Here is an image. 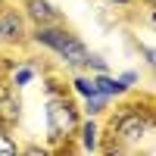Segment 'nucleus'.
Returning <instances> with one entry per match:
<instances>
[{
    "label": "nucleus",
    "mask_w": 156,
    "mask_h": 156,
    "mask_svg": "<svg viewBox=\"0 0 156 156\" xmlns=\"http://www.w3.org/2000/svg\"><path fill=\"white\" fill-rule=\"evenodd\" d=\"M137 53H140V59H144L147 66L156 72V47H150V44H137Z\"/></svg>",
    "instance_id": "4468645a"
},
{
    "label": "nucleus",
    "mask_w": 156,
    "mask_h": 156,
    "mask_svg": "<svg viewBox=\"0 0 156 156\" xmlns=\"http://www.w3.org/2000/svg\"><path fill=\"white\" fill-rule=\"evenodd\" d=\"M3 6H9V3H6V0H0V9H3Z\"/></svg>",
    "instance_id": "aec40b11"
},
{
    "label": "nucleus",
    "mask_w": 156,
    "mask_h": 156,
    "mask_svg": "<svg viewBox=\"0 0 156 156\" xmlns=\"http://www.w3.org/2000/svg\"><path fill=\"white\" fill-rule=\"evenodd\" d=\"M19 153H22V147H19L16 134H12V128L0 125V156H19Z\"/></svg>",
    "instance_id": "f8f14e48"
},
{
    "label": "nucleus",
    "mask_w": 156,
    "mask_h": 156,
    "mask_svg": "<svg viewBox=\"0 0 156 156\" xmlns=\"http://www.w3.org/2000/svg\"><path fill=\"white\" fill-rule=\"evenodd\" d=\"M37 75H41V69H37V62H31V59H22V62H16V66L9 69L6 81H9V84H16V87L22 90V87L34 84V78H37Z\"/></svg>",
    "instance_id": "1a4fd4ad"
},
{
    "label": "nucleus",
    "mask_w": 156,
    "mask_h": 156,
    "mask_svg": "<svg viewBox=\"0 0 156 156\" xmlns=\"http://www.w3.org/2000/svg\"><path fill=\"white\" fill-rule=\"evenodd\" d=\"M81 125V106L78 100L66 90H56V94H47L44 100V140L50 150H66L72 140H75V131Z\"/></svg>",
    "instance_id": "f03ea898"
},
{
    "label": "nucleus",
    "mask_w": 156,
    "mask_h": 156,
    "mask_svg": "<svg viewBox=\"0 0 156 156\" xmlns=\"http://www.w3.org/2000/svg\"><path fill=\"white\" fill-rule=\"evenodd\" d=\"M103 147L100 153H128L144 144L150 128L156 125V115L144 103H119L115 109L103 115Z\"/></svg>",
    "instance_id": "f257e3e1"
},
{
    "label": "nucleus",
    "mask_w": 156,
    "mask_h": 156,
    "mask_svg": "<svg viewBox=\"0 0 156 156\" xmlns=\"http://www.w3.org/2000/svg\"><path fill=\"white\" fill-rule=\"evenodd\" d=\"M78 106H81V115H90V119H103V115L109 112L112 100H109V97H103V94H94V97L78 100Z\"/></svg>",
    "instance_id": "9b49d317"
},
{
    "label": "nucleus",
    "mask_w": 156,
    "mask_h": 156,
    "mask_svg": "<svg viewBox=\"0 0 156 156\" xmlns=\"http://www.w3.org/2000/svg\"><path fill=\"white\" fill-rule=\"evenodd\" d=\"M22 153H28V156H44V153H53L47 144H28V147H22Z\"/></svg>",
    "instance_id": "dca6fc26"
},
{
    "label": "nucleus",
    "mask_w": 156,
    "mask_h": 156,
    "mask_svg": "<svg viewBox=\"0 0 156 156\" xmlns=\"http://www.w3.org/2000/svg\"><path fill=\"white\" fill-rule=\"evenodd\" d=\"M100 147H103V122L81 115V125L75 131V150L78 153H100Z\"/></svg>",
    "instance_id": "39448f33"
},
{
    "label": "nucleus",
    "mask_w": 156,
    "mask_h": 156,
    "mask_svg": "<svg viewBox=\"0 0 156 156\" xmlns=\"http://www.w3.org/2000/svg\"><path fill=\"white\" fill-rule=\"evenodd\" d=\"M140 3H147L150 9H156V0H140Z\"/></svg>",
    "instance_id": "6ab92c4d"
},
{
    "label": "nucleus",
    "mask_w": 156,
    "mask_h": 156,
    "mask_svg": "<svg viewBox=\"0 0 156 156\" xmlns=\"http://www.w3.org/2000/svg\"><path fill=\"white\" fill-rule=\"evenodd\" d=\"M115 78H119V81H122L128 90H134V87H137V81H140V75H137L134 69H125V72H119Z\"/></svg>",
    "instance_id": "2eb2a0df"
},
{
    "label": "nucleus",
    "mask_w": 156,
    "mask_h": 156,
    "mask_svg": "<svg viewBox=\"0 0 156 156\" xmlns=\"http://www.w3.org/2000/svg\"><path fill=\"white\" fill-rule=\"evenodd\" d=\"M147 22H150L153 28H156V9H150V16H147Z\"/></svg>",
    "instance_id": "a211bd4d"
},
{
    "label": "nucleus",
    "mask_w": 156,
    "mask_h": 156,
    "mask_svg": "<svg viewBox=\"0 0 156 156\" xmlns=\"http://www.w3.org/2000/svg\"><path fill=\"white\" fill-rule=\"evenodd\" d=\"M22 122V97L19 87L9 81H0V125L16 128Z\"/></svg>",
    "instance_id": "423d86ee"
},
{
    "label": "nucleus",
    "mask_w": 156,
    "mask_h": 156,
    "mask_svg": "<svg viewBox=\"0 0 156 156\" xmlns=\"http://www.w3.org/2000/svg\"><path fill=\"white\" fill-rule=\"evenodd\" d=\"M94 78V87H97V94H103V97H109V100H125L131 90H128L119 78H115L112 72H97V75H90Z\"/></svg>",
    "instance_id": "6e6552de"
},
{
    "label": "nucleus",
    "mask_w": 156,
    "mask_h": 156,
    "mask_svg": "<svg viewBox=\"0 0 156 156\" xmlns=\"http://www.w3.org/2000/svg\"><path fill=\"white\" fill-rule=\"evenodd\" d=\"M84 72H90V75H97V72H109V62L103 59L100 53H94V50H90V53H87V66H84Z\"/></svg>",
    "instance_id": "ddd939ff"
},
{
    "label": "nucleus",
    "mask_w": 156,
    "mask_h": 156,
    "mask_svg": "<svg viewBox=\"0 0 156 156\" xmlns=\"http://www.w3.org/2000/svg\"><path fill=\"white\" fill-rule=\"evenodd\" d=\"M69 94H72L75 100H84V97H94V94H97L90 72H72V78H69Z\"/></svg>",
    "instance_id": "9d476101"
},
{
    "label": "nucleus",
    "mask_w": 156,
    "mask_h": 156,
    "mask_svg": "<svg viewBox=\"0 0 156 156\" xmlns=\"http://www.w3.org/2000/svg\"><path fill=\"white\" fill-rule=\"evenodd\" d=\"M0 41L3 44H25L28 41V19L22 16V9H12V6L0 9Z\"/></svg>",
    "instance_id": "20e7f679"
},
{
    "label": "nucleus",
    "mask_w": 156,
    "mask_h": 156,
    "mask_svg": "<svg viewBox=\"0 0 156 156\" xmlns=\"http://www.w3.org/2000/svg\"><path fill=\"white\" fill-rule=\"evenodd\" d=\"M22 16L28 19V25H53L62 22V12L56 9L53 0H22Z\"/></svg>",
    "instance_id": "0eeeda50"
},
{
    "label": "nucleus",
    "mask_w": 156,
    "mask_h": 156,
    "mask_svg": "<svg viewBox=\"0 0 156 156\" xmlns=\"http://www.w3.org/2000/svg\"><path fill=\"white\" fill-rule=\"evenodd\" d=\"M109 6H115V9H131L134 6V0H106Z\"/></svg>",
    "instance_id": "f3484780"
},
{
    "label": "nucleus",
    "mask_w": 156,
    "mask_h": 156,
    "mask_svg": "<svg viewBox=\"0 0 156 156\" xmlns=\"http://www.w3.org/2000/svg\"><path fill=\"white\" fill-rule=\"evenodd\" d=\"M28 41L34 47L47 50V53H53L59 59V66H66L69 72H84V66H87V53L90 50L84 47L81 37H78L75 31H69L62 22L28 28Z\"/></svg>",
    "instance_id": "7ed1b4c3"
}]
</instances>
